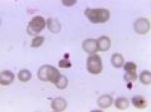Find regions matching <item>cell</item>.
Masks as SVG:
<instances>
[{
    "mask_svg": "<svg viewBox=\"0 0 151 112\" xmlns=\"http://www.w3.org/2000/svg\"><path fill=\"white\" fill-rule=\"evenodd\" d=\"M135 30L139 34H146L150 30V23L145 18H140L135 22Z\"/></svg>",
    "mask_w": 151,
    "mask_h": 112,
    "instance_id": "cell-5",
    "label": "cell"
},
{
    "mask_svg": "<svg viewBox=\"0 0 151 112\" xmlns=\"http://www.w3.org/2000/svg\"><path fill=\"white\" fill-rule=\"evenodd\" d=\"M111 62H112L113 67L121 68L122 66H124V57H122L121 54H119V53H115L112 55V58H111Z\"/></svg>",
    "mask_w": 151,
    "mask_h": 112,
    "instance_id": "cell-12",
    "label": "cell"
},
{
    "mask_svg": "<svg viewBox=\"0 0 151 112\" xmlns=\"http://www.w3.org/2000/svg\"><path fill=\"white\" fill-rule=\"evenodd\" d=\"M97 47H98V50H101V52H107V50L110 49V47H111L110 38L106 37V35L101 37V38L97 40Z\"/></svg>",
    "mask_w": 151,
    "mask_h": 112,
    "instance_id": "cell-8",
    "label": "cell"
},
{
    "mask_svg": "<svg viewBox=\"0 0 151 112\" xmlns=\"http://www.w3.org/2000/svg\"><path fill=\"white\" fill-rule=\"evenodd\" d=\"M14 81V74L10 71H3L0 74V83L3 86H8Z\"/></svg>",
    "mask_w": 151,
    "mask_h": 112,
    "instance_id": "cell-9",
    "label": "cell"
},
{
    "mask_svg": "<svg viewBox=\"0 0 151 112\" xmlns=\"http://www.w3.org/2000/svg\"><path fill=\"white\" fill-rule=\"evenodd\" d=\"M67 108V101L62 97H57L52 101V110L57 111V112H60V111H64Z\"/></svg>",
    "mask_w": 151,
    "mask_h": 112,
    "instance_id": "cell-6",
    "label": "cell"
},
{
    "mask_svg": "<svg viewBox=\"0 0 151 112\" xmlns=\"http://www.w3.org/2000/svg\"><path fill=\"white\" fill-rule=\"evenodd\" d=\"M86 17L89 19L91 23L100 24V23H106L110 19V11L107 9H86Z\"/></svg>",
    "mask_w": 151,
    "mask_h": 112,
    "instance_id": "cell-1",
    "label": "cell"
},
{
    "mask_svg": "<svg viewBox=\"0 0 151 112\" xmlns=\"http://www.w3.org/2000/svg\"><path fill=\"white\" fill-rule=\"evenodd\" d=\"M54 85L57 88H59V90H64V88H67V86H68V78L63 76V74H60L58 79L54 82Z\"/></svg>",
    "mask_w": 151,
    "mask_h": 112,
    "instance_id": "cell-13",
    "label": "cell"
},
{
    "mask_svg": "<svg viewBox=\"0 0 151 112\" xmlns=\"http://www.w3.org/2000/svg\"><path fill=\"white\" fill-rule=\"evenodd\" d=\"M140 81L142 85H150L151 83V73L149 71H144L140 74Z\"/></svg>",
    "mask_w": 151,
    "mask_h": 112,
    "instance_id": "cell-17",
    "label": "cell"
},
{
    "mask_svg": "<svg viewBox=\"0 0 151 112\" xmlns=\"http://www.w3.org/2000/svg\"><path fill=\"white\" fill-rule=\"evenodd\" d=\"M47 27H48V29L52 33H59V30H60V24L58 19H55V18H49L47 20Z\"/></svg>",
    "mask_w": 151,
    "mask_h": 112,
    "instance_id": "cell-10",
    "label": "cell"
},
{
    "mask_svg": "<svg viewBox=\"0 0 151 112\" xmlns=\"http://www.w3.org/2000/svg\"><path fill=\"white\" fill-rule=\"evenodd\" d=\"M62 4L64 6H72V5L76 4V0H63Z\"/></svg>",
    "mask_w": 151,
    "mask_h": 112,
    "instance_id": "cell-22",
    "label": "cell"
},
{
    "mask_svg": "<svg viewBox=\"0 0 151 112\" xmlns=\"http://www.w3.org/2000/svg\"><path fill=\"white\" fill-rule=\"evenodd\" d=\"M132 105L137 108H145L146 107V100L141 96H135L132 97Z\"/></svg>",
    "mask_w": 151,
    "mask_h": 112,
    "instance_id": "cell-14",
    "label": "cell"
},
{
    "mask_svg": "<svg viewBox=\"0 0 151 112\" xmlns=\"http://www.w3.org/2000/svg\"><path fill=\"white\" fill-rule=\"evenodd\" d=\"M87 71L92 74H98L102 71V59L100 55L91 54L87 59Z\"/></svg>",
    "mask_w": 151,
    "mask_h": 112,
    "instance_id": "cell-4",
    "label": "cell"
},
{
    "mask_svg": "<svg viewBox=\"0 0 151 112\" xmlns=\"http://www.w3.org/2000/svg\"><path fill=\"white\" fill-rule=\"evenodd\" d=\"M124 68H125L126 73H135V72H136V69H137L136 64H135V63H132V62L126 63L125 66H124Z\"/></svg>",
    "mask_w": 151,
    "mask_h": 112,
    "instance_id": "cell-18",
    "label": "cell"
},
{
    "mask_svg": "<svg viewBox=\"0 0 151 112\" xmlns=\"http://www.w3.org/2000/svg\"><path fill=\"white\" fill-rule=\"evenodd\" d=\"M59 76H60V73L58 69L53 66H49V64L42 66L39 68V71H38V77L43 82H53L54 83Z\"/></svg>",
    "mask_w": 151,
    "mask_h": 112,
    "instance_id": "cell-2",
    "label": "cell"
},
{
    "mask_svg": "<svg viewBox=\"0 0 151 112\" xmlns=\"http://www.w3.org/2000/svg\"><path fill=\"white\" fill-rule=\"evenodd\" d=\"M45 28V19L43 17H34L28 24V33L30 35H37Z\"/></svg>",
    "mask_w": 151,
    "mask_h": 112,
    "instance_id": "cell-3",
    "label": "cell"
},
{
    "mask_svg": "<svg viewBox=\"0 0 151 112\" xmlns=\"http://www.w3.org/2000/svg\"><path fill=\"white\" fill-rule=\"evenodd\" d=\"M127 88H129V90H131V88H132V83L131 82L127 83Z\"/></svg>",
    "mask_w": 151,
    "mask_h": 112,
    "instance_id": "cell-23",
    "label": "cell"
},
{
    "mask_svg": "<svg viewBox=\"0 0 151 112\" xmlns=\"http://www.w3.org/2000/svg\"><path fill=\"white\" fill-rule=\"evenodd\" d=\"M58 66H59L60 68H70V67H72V63H70L68 59L63 58V59H60V60H59Z\"/></svg>",
    "mask_w": 151,
    "mask_h": 112,
    "instance_id": "cell-20",
    "label": "cell"
},
{
    "mask_svg": "<svg viewBox=\"0 0 151 112\" xmlns=\"http://www.w3.org/2000/svg\"><path fill=\"white\" fill-rule=\"evenodd\" d=\"M83 49L86 50L87 53L89 54H94L96 50H98V47H97V40L94 39H87L83 42Z\"/></svg>",
    "mask_w": 151,
    "mask_h": 112,
    "instance_id": "cell-7",
    "label": "cell"
},
{
    "mask_svg": "<svg viewBox=\"0 0 151 112\" xmlns=\"http://www.w3.org/2000/svg\"><path fill=\"white\" fill-rule=\"evenodd\" d=\"M97 105H98V107H101V108H107V107H110L112 105V97L108 95L101 96L100 98L97 100Z\"/></svg>",
    "mask_w": 151,
    "mask_h": 112,
    "instance_id": "cell-11",
    "label": "cell"
},
{
    "mask_svg": "<svg viewBox=\"0 0 151 112\" xmlns=\"http://www.w3.org/2000/svg\"><path fill=\"white\" fill-rule=\"evenodd\" d=\"M115 105L119 110H126L127 107H129V100H127L126 97H120V98L116 100Z\"/></svg>",
    "mask_w": 151,
    "mask_h": 112,
    "instance_id": "cell-15",
    "label": "cell"
},
{
    "mask_svg": "<svg viewBox=\"0 0 151 112\" xmlns=\"http://www.w3.org/2000/svg\"><path fill=\"white\" fill-rule=\"evenodd\" d=\"M136 78H137V74L135 73H126L125 74V79L127 82H132V81H136Z\"/></svg>",
    "mask_w": 151,
    "mask_h": 112,
    "instance_id": "cell-21",
    "label": "cell"
},
{
    "mask_svg": "<svg viewBox=\"0 0 151 112\" xmlns=\"http://www.w3.org/2000/svg\"><path fill=\"white\" fill-rule=\"evenodd\" d=\"M18 78H19V81H22V82H28L32 78V73H30V71H28V69H22V71L18 73Z\"/></svg>",
    "mask_w": 151,
    "mask_h": 112,
    "instance_id": "cell-16",
    "label": "cell"
},
{
    "mask_svg": "<svg viewBox=\"0 0 151 112\" xmlns=\"http://www.w3.org/2000/svg\"><path fill=\"white\" fill-rule=\"evenodd\" d=\"M43 43H44V37H35L32 40V47L33 48H38V47H40Z\"/></svg>",
    "mask_w": 151,
    "mask_h": 112,
    "instance_id": "cell-19",
    "label": "cell"
},
{
    "mask_svg": "<svg viewBox=\"0 0 151 112\" xmlns=\"http://www.w3.org/2000/svg\"><path fill=\"white\" fill-rule=\"evenodd\" d=\"M64 58H65V59H68V58H69V54H68V53H65V54H64Z\"/></svg>",
    "mask_w": 151,
    "mask_h": 112,
    "instance_id": "cell-24",
    "label": "cell"
}]
</instances>
